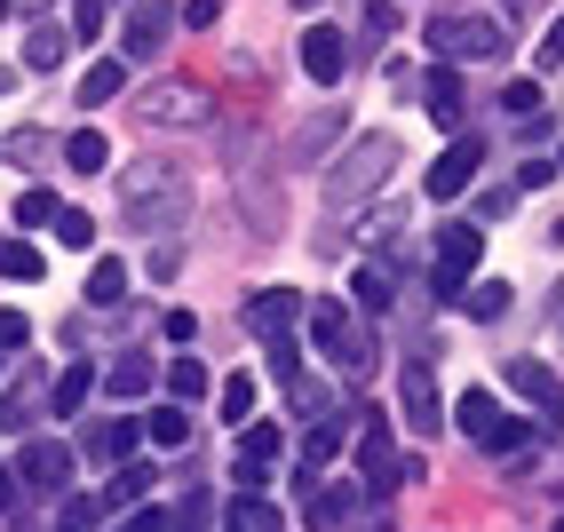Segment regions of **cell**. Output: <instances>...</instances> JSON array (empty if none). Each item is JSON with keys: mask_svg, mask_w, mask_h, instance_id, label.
Masks as SVG:
<instances>
[{"mask_svg": "<svg viewBox=\"0 0 564 532\" xmlns=\"http://www.w3.org/2000/svg\"><path fill=\"white\" fill-rule=\"evenodd\" d=\"M192 215V183L175 160H128L120 167V222L128 231H175Z\"/></svg>", "mask_w": 564, "mask_h": 532, "instance_id": "6da1fadb", "label": "cell"}, {"mask_svg": "<svg viewBox=\"0 0 564 532\" xmlns=\"http://www.w3.org/2000/svg\"><path fill=\"white\" fill-rule=\"evenodd\" d=\"M390 167H398V135H390V128L358 135L343 160L326 167V207H358V199H373V192L390 183Z\"/></svg>", "mask_w": 564, "mask_h": 532, "instance_id": "7a4b0ae2", "label": "cell"}, {"mask_svg": "<svg viewBox=\"0 0 564 532\" xmlns=\"http://www.w3.org/2000/svg\"><path fill=\"white\" fill-rule=\"evenodd\" d=\"M422 41L437 64H477V56H501L509 32H501V17H430Z\"/></svg>", "mask_w": 564, "mask_h": 532, "instance_id": "3957f363", "label": "cell"}, {"mask_svg": "<svg viewBox=\"0 0 564 532\" xmlns=\"http://www.w3.org/2000/svg\"><path fill=\"white\" fill-rule=\"evenodd\" d=\"M454 422H462L485 453H501V462H509V453H524V437H533L524 422H509V413L494 405V390H462V398H454Z\"/></svg>", "mask_w": 564, "mask_h": 532, "instance_id": "277c9868", "label": "cell"}, {"mask_svg": "<svg viewBox=\"0 0 564 532\" xmlns=\"http://www.w3.org/2000/svg\"><path fill=\"white\" fill-rule=\"evenodd\" d=\"M135 111H143V128H207V120H215L207 88H192V80H160Z\"/></svg>", "mask_w": 564, "mask_h": 532, "instance_id": "5b68a950", "label": "cell"}, {"mask_svg": "<svg viewBox=\"0 0 564 532\" xmlns=\"http://www.w3.org/2000/svg\"><path fill=\"white\" fill-rule=\"evenodd\" d=\"M358 485L382 501V492H398L405 485V462H398V437H390V422L373 413V422L358 430Z\"/></svg>", "mask_w": 564, "mask_h": 532, "instance_id": "8992f818", "label": "cell"}, {"mask_svg": "<svg viewBox=\"0 0 564 532\" xmlns=\"http://www.w3.org/2000/svg\"><path fill=\"white\" fill-rule=\"evenodd\" d=\"M398 405H405V430H422V437H437V430H445L437 366H430V358H405V366H398Z\"/></svg>", "mask_w": 564, "mask_h": 532, "instance_id": "52a82bcc", "label": "cell"}, {"mask_svg": "<svg viewBox=\"0 0 564 532\" xmlns=\"http://www.w3.org/2000/svg\"><path fill=\"white\" fill-rule=\"evenodd\" d=\"M311 334H318V350L334 358V366H366V334L350 326V311H343V302H334V294H311Z\"/></svg>", "mask_w": 564, "mask_h": 532, "instance_id": "ba28073f", "label": "cell"}, {"mask_svg": "<svg viewBox=\"0 0 564 532\" xmlns=\"http://www.w3.org/2000/svg\"><path fill=\"white\" fill-rule=\"evenodd\" d=\"M303 311H311V294L262 286V294H247V334H254V341H286L294 326H303Z\"/></svg>", "mask_w": 564, "mask_h": 532, "instance_id": "9c48e42d", "label": "cell"}, {"mask_svg": "<svg viewBox=\"0 0 564 532\" xmlns=\"http://www.w3.org/2000/svg\"><path fill=\"white\" fill-rule=\"evenodd\" d=\"M477 167H485V143H477V135H454V143L437 151V167L422 175V192H430V199H462L469 183H477Z\"/></svg>", "mask_w": 564, "mask_h": 532, "instance_id": "30bf717a", "label": "cell"}, {"mask_svg": "<svg viewBox=\"0 0 564 532\" xmlns=\"http://www.w3.org/2000/svg\"><path fill=\"white\" fill-rule=\"evenodd\" d=\"M175 24H183V9H167V0H135V17L120 24V56H160L167 41H175Z\"/></svg>", "mask_w": 564, "mask_h": 532, "instance_id": "8fae6325", "label": "cell"}, {"mask_svg": "<svg viewBox=\"0 0 564 532\" xmlns=\"http://www.w3.org/2000/svg\"><path fill=\"white\" fill-rule=\"evenodd\" d=\"M501 382H509L524 405H541V422H549V430L564 422V390H556V373H549L541 358H509V366H501Z\"/></svg>", "mask_w": 564, "mask_h": 532, "instance_id": "7c38bea8", "label": "cell"}, {"mask_svg": "<svg viewBox=\"0 0 564 532\" xmlns=\"http://www.w3.org/2000/svg\"><path fill=\"white\" fill-rule=\"evenodd\" d=\"M17 477H24V485H48V492L72 485V445H64V437H24V445H17Z\"/></svg>", "mask_w": 564, "mask_h": 532, "instance_id": "4fadbf2b", "label": "cell"}, {"mask_svg": "<svg viewBox=\"0 0 564 532\" xmlns=\"http://www.w3.org/2000/svg\"><path fill=\"white\" fill-rule=\"evenodd\" d=\"M422 111H430L437 128H454V135H462L469 96H462V72H454V64H430V80H422Z\"/></svg>", "mask_w": 564, "mask_h": 532, "instance_id": "5bb4252c", "label": "cell"}, {"mask_svg": "<svg viewBox=\"0 0 564 532\" xmlns=\"http://www.w3.org/2000/svg\"><path fill=\"white\" fill-rule=\"evenodd\" d=\"M303 72H311L318 88H334L350 72V48H343V32H334V24H311L303 32Z\"/></svg>", "mask_w": 564, "mask_h": 532, "instance_id": "9a60e30c", "label": "cell"}, {"mask_svg": "<svg viewBox=\"0 0 564 532\" xmlns=\"http://www.w3.org/2000/svg\"><path fill=\"white\" fill-rule=\"evenodd\" d=\"M477 254H485V231H477V222H437V271H454V279H469L477 271Z\"/></svg>", "mask_w": 564, "mask_h": 532, "instance_id": "2e32d148", "label": "cell"}, {"mask_svg": "<svg viewBox=\"0 0 564 532\" xmlns=\"http://www.w3.org/2000/svg\"><path fill=\"white\" fill-rule=\"evenodd\" d=\"M334 135H343V104H318V111H311V120H303V128H294V143H286V151H294V167H318Z\"/></svg>", "mask_w": 564, "mask_h": 532, "instance_id": "e0dca14e", "label": "cell"}, {"mask_svg": "<svg viewBox=\"0 0 564 532\" xmlns=\"http://www.w3.org/2000/svg\"><path fill=\"white\" fill-rule=\"evenodd\" d=\"M135 437H143V422H128V413H120V422H96V430H88V462L120 469L128 453H135Z\"/></svg>", "mask_w": 564, "mask_h": 532, "instance_id": "ac0fdd59", "label": "cell"}, {"mask_svg": "<svg viewBox=\"0 0 564 532\" xmlns=\"http://www.w3.org/2000/svg\"><path fill=\"white\" fill-rule=\"evenodd\" d=\"M88 390H96V366H88V358H72V366L56 373V382H48V405H56V422H72V413L88 405Z\"/></svg>", "mask_w": 564, "mask_h": 532, "instance_id": "d6986e66", "label": "cell"}, {"mask_svg": "<svg viewBox=\"0 0 564 532\" xmlns=\"http://www.w3.org/2000/svg\"><path fill=\"white\" fill-rule=\"evenodd\" d=\"M152 382H160V373H152V358H120V366H104V390H111V405H135Z\"/></svg>", "mask_w": 564, "mask_h": 532, "instance_id": "ffe728a7", "label": "cell"}, {"mask_svg": "<svg viewBox=\"0 0 564 532\" xmlns=\"http://www.w3.org/2000/svg\"><path fill=\"white\" fill-rule=\"evenodd\" d=\"M41 398H48V382L41 373H24V382L0 398V430H32V413H41Z\"/></svg>", "mask_w": 564, "mask_h": 532, "instance_id": "44dd1931", "label": "cell"}, {"mask_svg": "<svg viewBox=\"0 0 564 532\" xmlns=\"http://www.w3.org/2000/svg\"><path fill=\"white\" fill-rule=\"evenodd\" d=\"M88 302H96V311H120V302H128V262L120 254H104L88 271Z\"/></svg>", "mask_w": 564, "mask_h": 532, "instance_id": "7402d4cb", "label": "cell"}, {"mask_svg": "<svg viewBox=\"0 0 564 532\" xmlns=\"http://www.w3.org/2000/svg\"><path fill=\"white\" fill-rule=\"evenodd\" d=\"M104 160H111V143H104L96 128H72V135H64V167H72V175H104Z\"/></svg>", "mask_w": 564, "mask_h": 532, "instance_id": "603a6c76", "label": "cell"}, {"mask_svg": "<svg viewBox=\"0 0 564 532\" xmlns=\"http://www.w3.org/2000/svg\"><path fill=\"white\" fill-rule=\"evenodd\" d=\"M128 88V56H104V64H88V80H80V104L96 111V104H111Z\"/></svg>", "mask_w": 564, "mask_h": 532, "instance_id": "cb8c5ba5", "label": "cell"}, {"mask_svg": "<svg viewBox=\"0 0 564 532\" xmlns=\"http://www.w3.org/2000/svg\"><path fill=\"white\" fill-rule=\"evenodd\" d=\"M143 437H152V445H192V405H160V413H143Z\"/></svg>", "mask_w": 564, "mask_h": 532, "instance_id": "d4e9b609", "label": "cell"}, {"mask_svg": "<svg viewBox=\"0 0 564 532\" xmlns=\"http://www.w3.org/2000/svg\"><path fill=\"white\" fill-rule=\"evenodd\" d=\"M350 294H358V311H366V318H382L390 302H398V286H390V271H382V262H366V271L350 279Z\"/></svg>", "mask_w": 564, "mask_h": 532, "instance_id": "484cf974", "label": "cell"}, {"mask_svg": "<svg viewBox=\"0 0 564 532\" xmlns=\"http://www.w3.org/2000/svg\"><path fill=\"white\" fill-rule=\"evenodd\" d=\"M152 485H160V477H152V469H135V462H128V469H111V485H104V509H135Z\"/></svg>", "mask_w": 564, "mask_h": 532, "instance_id": "4316f807", "label": "cell"}, {"mask_svg": "<svg viewBox=\"0 0 564 532\" xmlns=\"http://www.w3.org/2000/svg\"><path fill=\"white\" fill-rule=\"evenodd\" d=\"M41 271H48V262H41V247H32V239H9V247H0V279H17V286H32Z\"/></svg>", "mask_w": 564, "mask_h": 532, "instance_id": "83f0119b", "label": "cell"}, {"mask_svg": "<svg viewBox=\"0 0 564 532\" xmlns=\"http://www.w3.org/2000/svg\"><path fill=\"white\" fill-rule=\"evenodd\" d=\"M231 532H286V524H279V509L262 501V492H239V501H231Z\"/></svg>", "mask_w": 564, "mask_h": 532, "instance_id": "f1b7e54d", "label": "cell"}, {"mask_svg": "<svg viewBox=\"0 0 564 532\" xmlns=\"http://www.w3.org/2000/svg\"><path fill=\"white\" fill-rule=\"evenodd\" d=\"M462 311H469V318H509V279H477V286L462 294Z\"/></svg>", "mask_w": 564, "mask_h": 532, "instance_id": "f546056e", "label": "cell"}, {"mask_svg": "<svg viewBox=\"0 0 564 532\" xmlns=\"http://www.w3.org/2000/svg\"><path fill=\"white\" fill-rule=\"evenodd\" d=\"M167 390H175L183 405H199L215 382H207V366H199V358H167Z\"/></svg>", "mask_w": 564, "mask_h": 532, "instance_id": "4dcf8cb0", "label": "cell"}, {"mask_svg": "<svg viewBox=\"0 0 564 532\" xmlns=\"http://www.w3.org/2000/svg\"><path fill=\"white\" fill-rule=\"evenodd\" d=\"M64 48H72L64 32H56V24H41V32L24 41V72H56V64H64Z\"/></svg>", "mask_w": 564, "mask_h": 532, "instance_id": "1f68e13d", "label": "cell"}, {"mask_svg": "<svg viewBox=\"0 0 564 532\" xmlns=\"http://www.w3.org/2000/svg\"><path fill=\"white\" fill-rule=\"evenodd\" d=\"M334 453H343V422H326V430H311V437H303V477H318V469L334 462Z\"/></svg>", "mask_w": 564, "mask_h": 532, "instance_id": "d6a6232c", "label": "cell"}, {"mask_svg": "<svg viewBox=\"0 0 564 532\" xmlns=\"http://www.w3.org/2000/svg\"><path fill=\"white\" fill-rule=\"evenodd\" d=\"M215 398H223V422H254V373H231Z\"/></svg>", "mask_w": 564, "mask_h": 532, "instance_id": "836d02e7", "label": "cell"}, {"mask_svg": "<svg viewBox=\"0 0 564 532\" xmlns=\"http://www.w3.org/2000/svg\"><path fill=\"white\" fill-rule=\"evenodd\" d=\"M239 462H279V430L271 422H239Z\"/></svg>", "mask_w": 564, "mask_h": 532, "instance_id": "e575fe53", "label": "cell"}, {"mask_svg": "<svg viewBox=\"0 0 564 532\" xmlns=\"http://www.w3.org/2000/svg\"><path fill=\"white\" fill-rule=\"evenodd\" d=\"M17 222H24V231H48V222H56V192H41V183H32V192L17 199Z\"/></svg>", "mask_w": 564, "mask_h": 532, "instance_id": "d590c367", "label": "cell"}, {"mask_svg": "<svg viewBox=\"0 0 564 532\" xmlns=\"http://www.w3.org/2000/svg\"><path fill=\"white\" fill-rule=\"evenodd\" d=\"M56 247H96V222L80 207H56Z\"/></svg>", "mask_w": 564, "mask_h": 532, "instance_id": "8d00e7d4", "label": "cell"}, {"mask_svg": "<svg viewBox=\"0 0 564 532\" xmlns=\"http://www.w3.org/2000/svg\"><path fill=\"white\" fill-rule=\"evenodd\" d=\"M501 111H509V120H541V88L533 80H509L501 88Z\"/></svg>", "mask_w": 564, "mask_h": 532, "instance_id": "74e56055", "label": "cell"}, {"mask_svg": "<svg viewBox=\"0 0 564 532\" xmlns=\"http://www.w3.org/2000/svg\"><path fill=\"white\" fill-rule=\"evenodd\" d=\"M48 151H56L48 135H32V128H24V135H9V143H0V160H48Z\"/></svg>", "mask_w": 564, "mask_h": 532, "instance_id": "f35d334b", "label": "cell"}, {"mask_svg": "<svg viewBox=\"0 0 564 532\" xmlns=\"http://www.w3.org/2000/svg\"><path fill=\"white\" fill-rule=\"evenodd\" d=\"M390 32H398V9L390 0H366V41H390Z\"/></svg>", "mask_w": 564, "mask_h": 532, "instance_id": "ab89813d", "label": "cell"}, {"mask_svg": "<svg viewBox=\"0 0 564 532\" xmlns=\"http://www.w3.org/2000/svg\"><path fill=\"white\" fill-rule=\"evenodd\" d=\"M120 532H167V509H152V501H135V509L120 517Z\"/></svg>", "mask_w": 564, "mask_h": 532, "instance_id": "60d3db41", "label": "cell"}, {"mask_svg": "<svg viewBox=\"0 0 564 532\" xmlns=\"http://www.w3.org/2000/svg\"><path fill=\"white\" fill-rule=\"evenodd\" d=\"M72 32L96 41V32H104V0H72Z\"/></svg>", "mask_w": 564, "mask_h": 532, "instance_id": "b9f144b4", "label": "cell"}, {"mask_svg": "<svg viewBox=\"0 0 564 532\" xmlns=\"http://www.w3.org/2000/svg\"><path fill=\"white\" fill-rule=\"evenodd\" d=\"M32 341V318L24 311H0V350H24Z\"/></svg>", "mask_w": 564, "mask_h": 532, "instance_id": "7bdbcfd3", "label": "cell"}, {"mask_svg": "<svg viewBox=\"0 0 564 532\" xmlns=\"http://www.w3.org/2000/svg\"><path fill=\"white\" fill-rule=\"evenodd\" d=\"M96 517H104V501H88V492H72V501H64V524H72V532H88Z\"/></svg>", "mask_w": 564, "mask_h": 532, "instance_id": "ee69618b", "label": "cell"}, {"mask_svg": "<svg viewBox=\"0 0 564 532\" xmlns=\"http://www.w3.org/2000/svg\"><path fill=\"white\" fill-rule=\"evenodd\" d=\"M564 64V17H549V32H541V72H556Z\"/></svg>", "mask_w": 564, "mask_h": 532, "instance_id": "f6af8a7d", "label": "cell"}, {"mask_svg": "<svg viewBox=\"0 0 564 532\" xmlns=\"http://www.w3.org/2000/svg\"><path fill=\"white\" fill-rule=\"evenodd\" d=\"M175 271H183V247L160 239V247H152V279H175Z\"/></svg>", "mask_w": 564, "mask_h": 532, "instance_id": "bcb514c9", "label": "cell"}, {"mask_svg": "<svg viewBox=\"0 0 564 532\" xmlns=\"http://www.w3.org/2000/svg\"><path fill=\"white\" fill-rule=\"evenodd\" d=\"M223 17V0H183V24H192V32H207Z\"/></svg>", "mask_w": 564, "mask_h": 532, "instance_id": "7dc6e473", "label": "cell"}, {"mask_svg": "<svg viewBox=\"0 0 564 532\" xmlns=\"http://www.w3.org/2000/svg\"><path fill=\"white\" fill-rule=\"evenodd\" d=\"M549 175H556V160H524V167H517V192H541Z\"/></svg>", "mask_w": 564, "mask_h": 532, "instance_id": "c3c4849f", "label": "cell"}, {"mask_svg": "<svg viewBox=\"0 0 564 532\" xmlns=\"http://www.w3.org/2000/svg\"><path fill=\"white\" fill-rule=\"evenodd\" d=\"M509 207H517V192H509V183H501V192H485V199H477V215H485V222H501Z\"/></svg>", "mask_w": 564, "mask_h": 532, "instance_id": "681fc988", "label": "cell"}, {"mask_svg": "<svg viewBox=\"0 0 564 532\" xmlns=\"http://www.w3.org/2000/svg\"><path fill=\"white\" fill-rule=\"evenodd\" d=\"M231 469H239V492H262V485H271V477H262L271 462H239V453H231Z\"/></svg>", "mask_w": 564, "mask_h": 532, "instance_id": "f907efd6", "label": "cell"}, {"mask_svg": "<svg viewBox=\"0 0 564 532\" xmlns=\"http://www.w3.org/2000/svg\"><path fill=\"white\" fill-rule=\"evenodd\" d=\"M192 334H199V318H192V311H167V341H183V350H192Z\"/></svg>", "mask_w": 564, "mask_h": 532, "instance_id": "816d5d0a", "label": "cell"}, {"mask_svg": "<svg viewBox=\"0 0 564 532\" xmlns=\"http://www.w3.org/2000/svg\"><path fill=\"white\" fill-rule=\"evenodd\" d=\"M9 509H17V469L0 462V517H9Z\"/></svg>", "mask_w": 564, "mask_h": 532, "instance_id": "f5cc1de1", "label": "cell"}, {"mask_svg": "<svg viewBox=\"0 0 564 532\" xmlns=\"http://www.w3.org/2000/svg\"><path fill=\"white\" fill-rule=\"evenodd\" d=\"M556 326H564V286H556Z\"/></svg>", "mask_w": 564, "mask_h": 532, "instance_id": "db71d44e", "label": "cell"}, {"mask_svg": "<svg viewBox=\"0 0 564 532\" xmlns=\"http://www.w3.org/2000/svg\"><path fill=\"white\" fill-rule=\"evenodd\" d=\"M17 9H48V0H17Z\"/></svg>", "mask_w": 564, "mask_h": 532, "instance_id": "11a10c76", "label": "cell"}, {"mask_svg": "<svg viewBox=\"0 0 564 532\" xmlns=\"http://www.w3.org/2000/svg\"><path fill=\"white\" fill-rule=\"evenodd\" d=\"M9 9H17V0H0V17H9Z\"/></svg>", "mask_w": 564, "mask_h": 532, "instance_id": "9f6ffc18", "label": "cell"}, {"mask_svg": "<svg viewBox=\"0 0 564 532\" xmlns=\"http://www.w3.org/2000/svg\"><path fill=\"white\" fill-rule=\"evenodd\" d=\"M294 9H311V0H294Z\"/></svg>", "mask_w": 564, "mask_h": 532, "instance_id": "6f0895ef", "label": "cell"}, {"mask_svg": "<svg viewBox=\"0 0 564 532\" xmlns=\"http://www.w3.org/2000/svg\"><path fill=\"white\" fill-rule=\"evenodd\" d=\"M0 373H9V358H0Z\"/></svg>", "mask_w": 564, "mask_h": 532, "instance_id": "680465c9", "label": "cell"}, {"mask_svg": "<svg viewBox=\"0 0 564 532\" xmlns=\"http://www.w3.org/2000/svg\"><path fill=\"white\" fill-rule=\"evenodd\" d=\"M556 532H564V517H556Z\"/></svg>", "mask_w": 564, "mask_h": 532, "instance_id": "91938a15", "label": "cell"}]
</instances>
